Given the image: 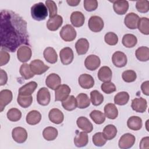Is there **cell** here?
Segmentation results:
<instances>
[{"mask_svg": "<svg viewBox=\"0 0 149 149\" xmlns=\"http://www.w3.org/2000/svg\"><path fill=\"white\" fill-rule=\"evenodd\" d=\"M0 16L1 49L13 52L22 45H30L27 22L12 10H2Z\"/></svg>", "mask_w": 149, "mask_h": 149, "instance_id": "6da1fadb", "label": "cell"}, {"mask_svg": "<svg viewBox=\"0 0 149 149\" xmlns=\"http://www.w3.org/2000/svg\"><path fill=\"white\" fill-rule=\"evenodd\" d=\"M31 15L37 21L45 20L48 16V9L42 2L35 3L31 8Z\"/></svg>", "mask_w": 149, "mask_h": 149, "instance_id": "7a4b0ae2", "label": "cell"}, {"mask_svg": "<svg viewBox=\"0 0 149 149\" xmlns=\"http://www.w3.org/2000/svg\"><path fill=\"white\" fill-rule=\"evenodd\" d=\"M59 35L62 39L65 41H73L76 37V31L70 24H66L61 30Z\"/></svg>", "mask_w": 149, "mask_h": 149, "instance_id": "3957f363", "label": "cell"}, {"mask_svg": "<svg viewBox=\"0 0 149 149\" xmlns=\"http://www.w3.org/2000/svg\"><path fill=\"white\" fill-rule=\"evenodd\" d=\"M88 26L90 30L95 33H98L103 29L104 23L103 20L100 16H92L88 20Z\"/></svg>", "mask_w": 149, "mask_h": 149, "instance_id": "277c9868", "label": "cell"}, {"mask_svg": "<svg viewBox=\"0 0 149 149\" xmlns=\"http://www.w3.org/2000/svg\"><path fill=\"white\" fill-rule=\"evenodd\" d=\"M70 88L66 84L60 85L55 91V101H63L65 100L70 93Z\"/></svg>", "mask_w": 149, "mask_h": 149, "instance_id": "5b68a950", "label": "cell"}, {"mask_svg": "<svg viewBox=\"0 0 149 149\" xmlns=\"http://www.w3.org/2000/svg\"><path fill=\"white\" fill-rule=\"evenodd\" d=\"M31 70L34 74L40 75L45 73L49 69V66L44 64V63L40 59H34L30 63Z\"/></svg>", "mask_w": 149, "mask_h": 149, "instance_id": "8992f818", "label": "cell"}, {"mask_svg": "<svg viewBox=\"0 0 149 149\" xmlns=\"http://www.w3.org/2000/svg\"><path fill=\"white\" fill-rule=\"evenodd\" d=\"M136 138L130 133H125L121 136L119 140V147L121 149H127L131 148L134 144Z\"/></svg>", "mask_w": 149, "mask_h": 149, "instance_id": "52a82bcc", "label": "cell"}, {"mask_svg": "<svg viewBox=\"0 0 149 149\" xmlns=\"http://www.w3.org/2000/svg\"><path fill=\"white\" fill-rule=\"evenodd\" d=\"M51 100L50 93L46 87L41 88L37 92V102L42 106H46L49 104Z\"/></svg>", "mask_w": 149, "mask_h": 149, "instance_id": "ba28073f", "label": "cell"}, {"mask_svg": "<svg viewBox=\"0 0 149 149\" xmlns=\"http://www.w3.org/2000/svg\"><path fill=\"white\" fill-rule=\"evenodd\" d=\"M12 136L14 141L17 143H23L27 138L26 130L22 127H16L12 130Z\"/></svg>", "mask_w": 149, "mask_h": 149, "instance_id": "9c48e42d", "label": "cell"}, {"mask_svg": "<svg viewBox=\"0 0 149 149\" xmlns=\"http://www.w3.org/2000/svg\"><path fill=\"white\" fill-rule=\"evenodd\" d=\"M32 55L31 48L27 45L20 46L17 51V57L21 62H26L29 61Z\"/></svg>", "mask_w": 149, "mask_h": 149, "instance_id": "30bf717a", "label": "cell"}, {"mask_svg": "<svg viewBox=\"0 0 149 149\" xmlns=\"http://www.w3.org/2000/svg\"><path fill=\"white\" fill-rule=\"evenodd\" d=\"M59 56L62 64L69 65L72 62L74 58L73 50L70 47L63 48L59 52Z\"/></svg>", "mask_w": 149, "mask_h": 149, "instance_id": "8fae6325", "label": "cell"}, {"mask_svg": "<svg viewBox=\"0 0 149 149\" xmlns=\"http://www.w3.org/2000/svg\"><path fill=\"white\" fill-rule=\"evenodd\" d=\"M112 61L116 67L122 68L127 64V59L126 55L123 52L121 51H116L112 55Z\"/></svg>", "mask_w": 149, "mask_h": 149, "instance_id": "7c38bea8", "label": "cell"}, {"mask_svg": "<svg viewBox=\"0 0 149 149\" xmlns=\"http://www.w3.org/2000/svg\"><path fill=\"white\" fill-rule=\"evenodd\" d=\"M132 108L133 110L137 112L143 113L147 108V102L146 99L140 97L135 98L132 101Z\"/></svg>", "mask_w": 149, "mask_h": 149, "instance_id": "4fadbf2b", "label": "cell"}, {"mask_svg": "<svg viewBox=\"0 0 149 149\" xmlns=\"http://www.w3.org/2000/svg\"><path fill=\"white\" fill-rule=\"evenodd\" d=\"M101 64L100 58L95 55H90L85 59L84 65L90 70H96Z\"/></svg>", "mask_w": 149, "mask_h": 149, "instance_id": "5bb4252c", "label": "cell"}, {"mask_svg": "<svg viewBox=\"0 0 149 149\" xmlns=\"http://www.w3.org/2000/svg\"><path fill=\"white\" fill-rule=\"evenodd\" d=\"M139 19L140 17L137 14L130 12L127 14L125 17L124 23L125 26L130 29H136L137 28Z\"/></svg>", "mask_w": 149, "mask_h": 149, "instance_id": "9a60e30c", "label": "cell"}, {"mask_svg": "<svg viewBox=\"0 0 149 149\" xmlns=\"http://www.w3.org/2000/svg\"><path fill=\"white\" fill-rule=\"evenodd\" d=\"M12 93L9 90H2L0 92V112H2L5 107L12 100Z\"/></svg>", "mask_w": 149, "mask_h": 149, "instance_id": "2e32d148", "label": "cell"}, {"mask_svg": "<svg viewBox=\"0 0 149 149\" xmlns=\"http://www.w3.org/2000/svg\"><path fill=\"white\" fill-rule=\"evenodd\" d=\"M61 77L56 73L49 74L45 79V84L47 86L53 90H55L61 85Z\"/></svg>", "mask_w": 149, "mask_h": 149, "instance_id": "e0dca14e", "label": "cell"}, {"mask_svg": "<svg viewBox=\"0 0 149 149\" xmlns=\"http://www.w3.org/2000/svg\"><path fill=\"white\" fill-rule=\"evenodd\" d=\"M115 12L120 15L125 14L129 9V2L124 0H116L112 1Z\"/></svg>", "mask_w": 149, "mask_h": 149, "instance_id": "ac0fdd59", "label": "cell"}, {"mask_svg": "<svg viewBox=\"0 0 149 149\" xmlns=\"http://www.w3.org/2000/svg\"><path fill=\"white\" fill-rule=\"evenodd\" d=\"M78 82L81 87L84 89H89L94 84V78L90 74L84 73L81 74L78 79Z\"/></svg>", "mask_w": 149, "mask_h": 149, "instance_id": "d6986e66", "label": "cell"}, {"mask_svg": "<svg viewBox=\"0 0 149 149\" xmlns=\"http://www.w3.org/2000/svg\"><path fill=\"white\" fill-rule=\"evenodd\" d=\"M78 127L86 133H90L93 130V126L91 122L84 116H80L76 121Z\"/></svg>", "mask_w": 149, "mask_h": 149, "instance_id": "ffe728a7", "label": "cell"}, {"mask_svg": "<svg viewBox=\"0 0 149 149\" xmlns=\"http://www.w3.org/2000/svg\"><path fill=\"white\" fill-rule=\"evenodd\" d=\"M63 19L61 15H56L49 18L47 22V27L50 31L57 30L62 24Z\"/></svg>", "mask_w": 149, "mask_h": 149, "instance_id": "44dd1931", "label": "cell"}, {"mask_svg": "<svg viewBox=\"0 0 149 149\" xmlns=\"http://www.w3.org/2000/svg\"><path fill=\"white\" fill-rule=\"evenodd\" d=\"M48 118L50 121L55 124L61 123L64 119V115L62 112L58 108L51 109L48 113Z\"/></svg>", "mask_w": 149, "mask_h": 149, "instance_id": "7402d4cb", "label": "cell"}, {"mask_svg": "<svg viewBox=\"0 0 149 149\" xmlns=\"http://www.w3.org/2000/svg\"><path fill=\"white\" fill-rule=\"evenodd\" d=\"M70 22L73 26L76 27H80L84 23V16L81 12L74 11L71 14Z\"/></svg>", "mask_w": 149, "mask_h": 149, "instance_id": "603a6c76", "label": "cell"}, {"mask_svg": "<svg viewBox=\"0 0 149 149\" xmlns=\"http://www.w3.org/2000/svg\"><path fill=\"white\" fill-rule=\"evenodd\" d=\"M98 79L103 82L110 81L112 77V72L111 69L107 66L101 67L98 72Z\"/></svg>", "mask_w": 149, "mask_h": 149, "instance_id": "cb8c5ba5", "label": "cell"}, {"mask_svg": "<svg viewBox=\"0 0 149 149\" xmlns=\"http://www.w3.org/2000/svg\"><path fill=\"white\" fill-rule=\"evenodd\" d=\"M37 87L36 81H30L19 89V94L22 95H31Z\"/></svg>", "mask_w": 149, "mask_h": 149, "instance_id": "d4e9b609", "label": "cell"}, {"mask_svg": "<svg viewBox=\"0 0 149 149\" xmlns=\"http://www.w3.org/2000/svg\"><path fill=\"white\" fill-rule=\"evenodd\" d=\"M75 48L78 55H84L88 50L89 42L86 38H80L76 42Z\"/></svg>", "mask_w": 149, "mask_h": 149, "instance_id": "484cf974", "label": "cell"}, {"mask_svg": "<svg viewBox=\"0 0 149 149\" xmlns=\"http://www.w3.org/2000/svg\"><path fill=\"white\" fill-rule=\"evenodd\" d=\"M143 125L141 119L136 116H130L127 121V126L132 130H139L141 129Z\"/></svg>", "mask_w": 149, "mask_h": 149, "instance_id": "4316f807", "label": "cell"}, {"mask_svg": "<svg viewBox=\"0 0 149 149\" xmlns=\"http://www.w3.org/2000/svg\"><path fill=\"white\" fill-rule=\"evenodd\" d=\"M88 142V137L86 132H80L74 138V144L77 147L86 146Z\"/></svg>", "mask_w": 149, "mask_h": 149, "instance_id": "83f0119b", "label": "cell"}, {"mask_svg": "<svg viewBox=\"0 0 149 149\" xmlns=\"http://www.w3.org/2000/svg\"><path fill=\"white\" fill-rule=\"evenodd\" d=\"M41 119V113L36 110L30 111L26 116V122L30 125H35L38 124Z\"/></svg>", "mask_w": 149, "mask_h": 149, "instance_id": "f1b7e54d", "label": "cell"}, {"mask_svg": "<svg viewBox=\"0 0 149 149\" xmlns=\"http://www.w3.org/2000/svg\"><path fill=\"white\" fill-rule=\"evenodd\" d=\"M43 55L45 59L50 63H55L58 61L57 53L52 47L46 48L43 52Z\"/></svg>", "mask_w": 149, "mask_h": 149, "instance_id": "f546056e", "label": "cell"}, {"mask_svg": "<svg viewBox=\"0 0 149 149\" xmlns=\"http://www.w3.org/2000/svg\"><path fill=\"white\" fill-rule=\"evenodd\" d=\"M104 113L105 117L110 119H115L118 115V111L115 105L108 103L104 107Z\"/></svg>", "mask_w": 149, "mask_h": 149, "instance_id": "4dcf8cb0", "label": "cell"}, {"mask_svg": "<svg viewBox=\"0 0 149 149\" xmlns=\"http://www.w3.org/2000/svg\"><path fill=\"white\" fill-rule=\"evenodd\" d=\"M62 105L66 111H73L77 107L76 98L73 95H70L65 100L62 101Z\"/></svg>", "mask_w": 149, "mask_h": 149, "instance_id": "1f68e13d", "label": "cell"}, {"mask_svg": "<svg viewBox=\"0 0 149 149\" xmlns=\"http://www.w3.org/2000/svg\"><path fill=\"white\" fill-rule=\"evenodd\" d=\"M135 55L140 61L146 62L149 59V48L147 47H140L136 49Z\"/></svg>", "mask_w": 149, "mask_h": 149, "instance_id": "d6a6232c", "label": "cell"}, {"mask_svg": "<svg viewBox=\"0 0 149 149\" xmlns=\"http://www.w3.org/2000/svg\"><path fill=\"white\" fill-rule=\"evenodd\" d=\"M58 134L57 129L54 127L48 126L45 127L42 132L44 138L47 141H52L55 140Z\"/></svg>", "mask_w": 149, "mask_h": 149, "instance_id": "836d02e7", "label": "cell"}, {"mask_svg": "<svg viewBox=\"0 0 149 149\" xmlns=\"http://www.w3.org/2000/svg\"><path fill=\"white\" fill-rule=\"evenodd\" d=\"M122 42L126 48H133L137 44V39L132 34H126L122 38Z\"/></svg>", "mask_w": 149, "mask_h": 149, "instance_id": "e575fe53", "label": "cell"}, {"mask_svg": "<svg viewBox=\"0 0 149 149\" xmlns=\"http://www.w3.org/2000/svg\"><path fill=\"white\" fill-rule=\"evenodd\" d=\"M77 107L80 109L87 108L90 105V100L88 96L84 93H80L76 97Z\"/></svg>", "mask_w": 149, "mask_h": 149, "instance_id": "d590c367", "label": "cell"}, {"mask_svg": "<svg viewBox=\"0 0 149 149\" xmlns=\"http://www.w3.org/2000/svg\"><path fill=\"white\" fill-rule=\"evenodd\" d=\"M117 129L113 125H108L103 129V134L107 140H110L115 137L117 134Z\"/></svg>", "mask_w": 149, "mask_h": 149, "instance_id": "8d00e7d4", "label": "cell"}, {"mask_svg": "<svg viewBox=\"0 0 149 149\" xmlns=\"http://www.w3.org/2000/svg\"><path fill=\"white\" fill-rule=\"evenodd\" d=\"M129 100V94L125 91H121L117 93L114 97L115 104L118 105H124Z\"/></svg>", "mask_w": 149, "mask_h": 149, "instance_id": "74e56055", "label": "cell"}, {"mask_svg": "<svg viewBox=\"0 0 149 149\" xmlns=\"http://www.w3.org/2000/svg\"><path fill=\"white\" fill-rule=\"evenodd\" d=\"M137 28L143 34H149V19L147 17H141L139 19Z\"/></svg>", "mask_w": 149, "mask_h": 149, "instance_id": "f35d334b", "label": "cell"}, {"mask_svg": "<svg viewBox=\"0 0 149 149\" xmlns=\"http://www.w3.org/2000/svg\"><path fill=\"white\" fill-rule=\"evenodd\" d=\"M19 72H20V74H21L22 77L25 80L30 79L33 77L35 75L31 70L30 65H29L26 63H23L21 65V66L20 68Z\"/></svg>", "mask_w": 149, "mask_h": 149, "instance_id": "ab89813d", "label": "cell"}, {"mask_svg": "<svg viewBox=\"0 0 149 149\" xmlns=\"http://www.w3.org/2000/svg\"><path fill=\"white\" fill-rule=\"evenodd\" d=\"M90 116L93 122L98 125L103 123L105 120V115L100 111L93 110L90 113Z\"/></svg>", "mask_w": 149, "mask_h": 149, "instance_id": "60d3db41", "label": "cell"}, {"mask_svg": "<svg viewBox=\"0 0 149 149\" xmlns=\"http://www.w3.org/2000/svg\"><path fill=\"white\" fill-rule=\"evenodd\" d=\"M91 102L94 106L101 105L104 101V96L97 90H93L90 93Z\"/></svg>", "mask_w": 149, "mask_h": 149, "instance_id": "b9f144b4", "label": "cell"}, {"mask_svg": "<svg viewBox=\"0 0 149 149\" xmlns=\"http://www.w3.org/2000/svg\"><path fill=\"white\" fill-rule=\"evenodd\" d=\"M17 101L18 104L22 108H26L30 107L33 102V97L31 95H18Z\"/></svg>", "mask_w": 149, "mask_h": 149, "instance_id": "7bdbcfd3", "label": "cell"}, {"mask_svg": "<svg viewBox=\"0 0 149 149\" xmlns=\"http://www.w3.org/2000/svg\"><path fill=\"white\" fill-rule=\"evenodd\" d=\"M8 119L12 122H17L22 117V112L17 108H13L8 110L7 112Z\"/></svg>", "mask_w": 149, "mask_h": 149, "instance_id": "ee69618b", "label": "cell"}, {"mask_svg": "<svg viewBox=\"0 0 149 149\" xmlns=\"http://www.w3.org/2000/svg\"><path fill=\"white\" fill-rule=\"evenodd\" d=\"M107 141V140L105 139L103 133L101 132L96 133L93 136V142L95 146H103L106 143Z\"/></svg>", "mask_w": 149, "mask_h": 149, "instance_id": "f6af8a7d", "label": "cell"}, {"mask_svg": "<svg viewBox=\"0 0 149 149\" xmlns=\"http://www.w3.org/2000/svg\"><path fill=\"white\" fill-rule=\"evenodd\" d=\"M122 77L123 81L126 83H131L136 80L137 77L136 73L133 70H127L122 74Z\"/></svg>", "mask_w": 149, "mask_h": 149, "instance_id": "bcb514c9", "label": "cell"}, {"mask_svg": "<svg viewBox=\"0 0 149 149\" xmlns=\"http://www.w3.org/2000/svg\"><path fill=\"white\" fill-rule=\"evenodd\" d=\"M45 6L49 11V17L52 18L57 15V6L55 2L54 1L48 0L45 1Z\"/></svg>", "mask_w": 149, "mask_h": 149, "instance_id": "7dc6e473", "label": "cell"}, {"mask_svg": "<svg viewBox=\"0 0 149 149\" xmlns=\"http://www.w3.org/2000/svg\"><path fill=\"white\" fill-rule=\"evenodd\" d=\"M136 8L140 13H147L149 10V1L147 0L137 1L136 3Z\"/></svg>", "mask_w": 149, "mask_h": 149, "instance_id": "c3c4849f", "label": "cell"}, {"mask_svg": "<svg viewBox=\"0 0 149 149\" xmlns=\"http://www.w3.org/2000/svg\"><path fill=\"white\" fill-rule=\"evenodd\" d=\"M105 42L109 45H115L118 42V37L117 35L113 32L107 33L104 37Z\"/></svg>", "mask_w": 149, "mask_h": 149, "instance_id": "681fc988", "label": "cell"}, {"mask_svg": "<svg viewBox=\"0 0 149 149\" xmlns=\"http://www.w3.org/2000/svg\"><path fill=\"white\" fill-rule=\"evenodd\" d=\"M101 88L104 93L108 94L115 92L116 90L115 85L111 81L104 82L102 83L101 86Z\"/></svg>", "mask_w": 149, "mask_h": 149, "instance_id": "f907efd6", "label": "cell"}, {"mask_svg": "<svg viewBox=\"0 0 149 149\" xmlns=\"http://www.w3.org/2000/svg\"><path fill=\"white\" fill-rule=\"evenodd\" d=\"M83 5L86 10L91 12L97 8L98 1L96 0H84Z\"/></svg>", "mask_w": 149, "mask_h": 149, "instance_id": "816d5d0a", "label": "cell"}, {"mask_svg": "<svg viewBox=\"0 0 149 149\" xmlns=\"http://www.w3.org/2000/svg\"><path fill=\"white\" fill-rule=\"evenodd\" d=\"M10 59V55L8 51L1 49L0 54V66H3L8 63Z\"/></svg>", "mask_w": 149, "mask_h": 149, "instance_id": "f5cc1de1", "label": "cell"}, {"mask_svg": "<svg viewBox=\"0 0 149 149\" xmlns=\"http://www.w3.org/2000/svg\"><path fill=\"white\" fill-rule=\"evenodd\" d=\"M8 81V75L6 72L3 69H0V85H5Z\"/></svg>", "mask_w": 149, "mask_h": 149, "instance_id": "db71d44e", "label": "cell"}, {"mask_svg": "<svg viewBox=\"0 0 149 149\" xmlns=\"http://www.w3.org/2000/svg\"><path fill=\"white\" fill-rule=\"evenodd\" d=\"M140 148L141 149H148L149 148V137H143L140 143Z\"/></svg>", "mask_w": 149, "mask_h": 149, "instance_id": "11a10c76", "label": "cell"}, {"mask_svg": "<svg viewBox=\"0 0 149 149\" xmlns=\"http://www.w3.org/2000/svg\"><path fill=\"white\" fill-rule=\"evenodd\" d=\"M141 89L143 93L148 96L149 95V81H146L143 82L141 86Z\"/></svg>", "mask_w": 149, "mask_h": 149, "instance_id": "9f6ffc18", "label": "cell"}, {"mask_svg": "<svg viewBox=\"0 0 149 149\" xmlns=\"http://www.w3.org/2000/svg\"><path fill=\"white\" fill-rule=\"evenodd\" d=\"M66 2L68 3L69 6H76L79 5V3L80 2V0L77 1H74V0H67Z\"/></svg>", "mask_w": 149, "mask_h": 149, "instance_id": "6f0895ef", "label": "cell"}]
</instances>
